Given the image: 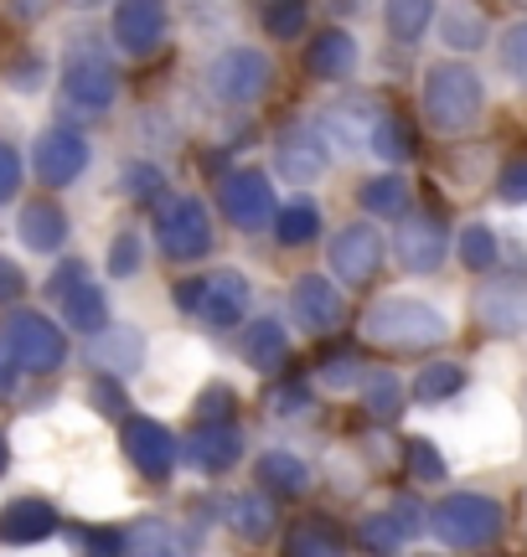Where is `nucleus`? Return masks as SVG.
<instances>
[{"label":"nucleus","instance_id":"4be33fe9","mask_svg":"<svg viewBox=\"0 0 527 557\" xmlns=\"http://www.w3.org/2000/svg\"><path fill=\"white\" fill-rule=\"evenodd\" d=\"M120 557H182V537H176V527L156 517L130 521L120 532Z\"/></svg>","mask_w":527,"mask_h":557},{"label":"nucleus","instance_id":"473e14b6","mask_svg":"<svg viewBox=\"0 0 527 557\" xmlns=\"http://www.w3.org/2000/svg\"><path fill=\"white\" fill-rule=\"evenodd\" d=\"M461 382H466V372H461L455 361H434V367H425V372L414 377V398L419 403H450L455 393H461Z\"/></svg>","mask_w":527,"mask_h":557},{"label":"nucleus","instance_id":"39448f33","mask_svg":"<svg viewBox=\"0 0 527 557\" xmlns=\"http://www.w3.org/2000/svg\"><path fill=\"white\" fill-rule=\"evenodd\" d=\"M5 351L26 372H58L68 361V341H62V331L47 315L16 310V315H5Z\"/></svg>","mask_w":527,"mask_h":557},{"label":"nucleus","instance_id":"f03ea898","mask_svg":"<svg viewBox=\"0 0 527 557\" xmlns=\"http://www.w3.org/2000/svg\"><path fill=\"white\" fill-rule=\"evenodd\" d=\"M363 336L378 341V346H434V341L450 336V320L429 299L388 295L363 315Z\"/></svg>","mask_w":527,"mask_h":557},{"label":"nucleus","instance_id":"37998d69","mask_svg":"<svg viewBox=\"0 0 527 557\" xmlns=\"http://www.w3.org/2000/svg\"><path fill=\"white\" fill-rule=\"evenodd\" d=\"M497 197L512 201V207H523V201H527V156L523 160H507V171L497 176Z\"/></svg>","mask_w":527,"mask_h":557},{"label":"nucleus","instance_id":"f257e3e1","mask_svg":"<svg viewBox=\"0 0 527 557\" xmlns=\"http://www.w3.org/2000/svg\"><path fill=\"white\" fill-rule=\"evenodd\" d=\"M481 103H487V88L476 78V67L466 62H440L429 67L425 78V114L440 135H461L481 120Z\"/></svg>","mask_w":527,"mask_h":557},{"label":"nucleus","instance_id":"bb28decb","mask_svg":"<svg viewBox=\"0 0 527 557\" xmlns=\"http://www.w3.org/2000/svg\"><path fill=\"white\" fill-rule=\"evenodd\" d=\"M440 37L445 47H461V52H476L481 41H487V16L466 5V0H450L445 11H440Z\"/></svg>","mask_w":527,"mask_h":557},{"label":"nucleus","instance_id":"1a4fd4ad","mask_svg":"<svg viewBox=\"0 0 527 557\" xmlns=\"http://www.w3.org/2000/svg\"><path fill=\"white\" fill-rule=\"evenodd\" d=\"M120 444L145 480H166L171 465H176V438H171V429L156 423V418H124Z\"/></svg>","mask_w":527,"mask_h":557},{"label":"nucleus","instance_id":"8fccbe9b","mask_svg":"<svg viewBox=\"0 0 527 557\" xmlns=\"http://www.w3.org/2000/svg\"><path fill=\"white\" fill-rule=\"evenodd\" d=\"M182 5H186V16L203 21V26H207V21H228V16H233V0H182Z\"/></svg>","mask_w":527,"mask_h":557},{"label":"nucleus","instance_id":"9d476101","mask_svg":"<svg viewBox=\"0 0 527 557\" xmlns=\"http://www.w3.org/2000/svg\"><path fill=\"white\" fill-rule=\"evenodd\" d=\"M32 165H37L41 186H68V181H78L83 165H88V139H83L78 129H68V124H52V129L37 139Z\"/></svg>","mask_w":527,"mask_h":557},{"label":"nucleus","instance_id":"dca6fc26","mask_svg":"<svg viewBox=\"0 0 527 557\" xmlns=\"http://www.w3.org/2000/svg\"><path fill=\"white\" fill-rule=\"evenodd\" d=\"M290 315L301 320L305 331H336L342 325V295L331 289V278L326 274H305L295 289H290Z\"/></svg>","mask_w":527,"mask_h":557},{"label":"nucleus","instance_id":"412c9836","mask_svg":"<svg viewBox=\"0 0 527 557\" xmlns=\"http://www.w3.org/2000/svg\"><path fill=\"white\" fill-rule=\"evenodd\" d=\"M16 233L32 253H58L62 243H68V218H62L58 201H26Z\"/></svg>","mask_w":527,"mask_h":557},{"label":"nucleus","instance_id":"e433bc0d","mask_svg":"<svg viewBox=\"0 0 527 557\" xmlns=\"http://www.w3.org/2000/svg\"><path fill=\"white\" fill-rule=\"evenodd\" d=\"M491 259H497V233H491L487 222H470L466 233H461V263L476 269V274H487Z\"/></svg>","mask_w":527,"mask_h":557},{"label":"nucleus","instance_id":"a878e982","mask_svg":"<svg viewBox=\"0 0 527 557\" xmlns=\"http://www.w3.org/2000/svg\"><path fill=\"white\" fill-rule=\"evenodd\" d=\"M259 485L264 491H274V496H301L305 485H310V470H305L301 455H284V449H269V455L259 459Z\"/></svg>","mask_w":527,"mask_h":557},{"label":"nucleus","instance_id":"bf43d9fd","mask_svg":"<svg viewBox=\"0 0 527 557\" xmlns=\"http://www.w3.org/2000/svg\"><path fill=\"white\" fill-rule=\"evenodd\" d=\"M73 5H99V0H73Z\"/></svg>","mask_w":527,"mask_h":557},{"label":"nucleus","instance_id":"5701e85b","mask_svg":"<svg viewBox=\"0 0 527 557\" xmlns=\"http://www.w3.org/2000/svg\"><path fill=\"white\" fill-rule=\"evenodd\" d=\"M305 67L316 78H346L357 67V41L346 37V32H321V37L310 41V52H305Z\"/></svg>","mask_w":527,"mask_h":557},{"label":"nucleus","instance_id":"72a5a7b5","mask_svg":"<svg viewBox=\"0 0 527 557\" xmlns=\"http://www.w3.org/2000/svg\"><path fill=\"white\" fill-rule=\"evenodd\" d=\"M408 537V527L393 511H378V517H363V527H357V542H363L367 553H399Z\"/></svg>","mask_w":527,"mask_h":557},{"label":"nucleus","instance_id":"c756f323","mask_svg":"<svg viewBox=\"0 0 527 557\" xmlns=\"http://www.w3.org/2000/svg\"><path fill=\"white\" fill-rule=\"evenodd\" d=\"M383 21L393 41H419L429 32V21H434V0H388Z\"/></svg>","mask_w":527,"mask_h":557},{"label":"nucleus","instance_id":"cd10ccee","mask_svg":"<svg viewBox=\"0 0 527 557\" xmlns=\"http://www.w3.org/2000/svg\"><path fill=\"white\" fill-rule=\"evenodd\" d=\"M94 361L99 367H109V372H135L145 361V336L140 331H103L99 341H94Z\"/></svg>","mask_w":527,"mask_h":557},{"label":"nucleus","instance_id":"6e6552de","mask_svg":"<svg viewBox=\"0 0 527 557\" xmlns=\"http://www.w3.org/2000/svg\"><path fill=\"white\" fill-rule=\"evenodd\" d=\"M62 94H68L73 109L103 114V109L114 103V94H120L109 58H99V52H78V47H73V52H68V67H62Z\"/></svg>","mask_w":527,"mask_h":557},{"label":"nucleus","instance_id":"603ef678","mask_svg":"<svg viewBox=\"0 0 527 557\" xmlns=\"http://www.w3.org/2000/svg\"><path fill=\"white\" fill-rule=\"evenodd\" d=\"M83 278H88V269H83L78 259H73V263H62L58 274H52V284H47V295H52V299H62V295H68V289H78Z\"/></svg>","mask_w":527,"mask_h":557},{"label":"nucleus","instance_id":"a19ab883","mask_svg":"<svg viewBox=\"0 0 527 557\" xmlns=\"http://www.w3.org/2000/svg\"><path fill=\"white\" fill-rule=\"evenodd\" d=\"M372 156H383V160H404L408 156V139H404V129H399V120H378V129H372V145H367Z\"/></svg>","mask_w":527,"mask_h":557},{"label":"nucleus","instance_id":"aec40b11","mask_svg":"<svg viewBox=\"0 0 527 557\" xmlns=\"http://www.w3.org/2000/svg\"><path fill=\"white\" fill-rule=\"evenodd\" d=\"M399 259H404V269H414V274H434L440 259H445V227L434 218H408L404 227H399Z\"/></svg>","mask_w":527,"mask_h":557},{"label":"nucleus","instance_id":"de8ad7c7","mask_svg":"<svg viewBox=\"0 0 527 557\" xmlns=\"http://www.w3.org/2000/svg\"><path fill=\"white\" fill-rule=\"evenodd\" d=\"M321 382L326 387H357V382H367V377H363V367H357L352 357H336L331 367H321Z\"/></svg>","mask_w":527,"mask_h":557},{"label":"nucleus","instance_id":"ea45409f","mask_svg":"<svg viewBox=\"0 0 527 557\" xmlns=\"http://www.w3.org/2000/svg\"><path fill=\"white\" fill-rule=\"evenodd\" d=\"M363 398H367V408H372L378 418H393L399 408H404V387H399V377H367Z\"/></svg>","mask_w":527,"mask_h":557},{"label":"nucleus","instance_id":"3c124183","mask_svg":"<svg viewBox=\"0 0 527 557\" xmlns=\"http://www.w3.org/2000/svg\"><path fill=\"white\" fill-rule=\"evenodd\" d=\"M41 78H47V67H41V58H21V67H11V88H21V94H32V88H41Z\"/></svg>","mask_w":527,"mask_h":557},{"label":"nucleus","instance_id":"6ab92c4d","mask_svg":"<svg viewBox=\"0 0 527 557\" xmlns=\"http://www.w3.org/2000/svg\"><path fill=\"white\" fill-rule=\"evenodd\" d=\"M238 455H244V434H238L233 423H203L197 434L186 438V459H192L197 470H207V475L238 465Z\"/></svg>","mask_w":527,"mask_h":557},{"label":"nucleus","instance_id":"13d9d810","mask_svg":"<svg viewBox=\"0 0 527 557\" xmlns=\"http://www.w3.org/2000/svg\"><path fill=\"white\" fill-rule=\"evenodd\" d=\"M11 470V444H5V434H0V475Z\"/></svg>","mask_w":527,"mask_h":557},{"label":"nucleus","instance_id":"0eeeda50","mask_svg":"<svg viewBox=\"0 0 527 557\" xmlns=\"http://www.w3.org/2000/svg\"><path fill=\"white\" fill-rule=\"evenodd\" d=\"M176 305L192 310L197 320H207V325H238L248 305V278L233 274V269L207 274V278H186L182 289H176Z\"/></svg>","mask_w":527,"mask_h":557},{"label":"nucleus","instance_id":"4d7b16f0","mask_svg":"<svg viewBox=\"0 0 527 557\" xmlns=\"http://www.w3.org/2000/svg\"><path fill=\"white\" fill-rule=\"evenodd\" d=\"M11 11H21V16H41L47 0H11Z\"/></svg>","mask_w":527,"mask_h":557},{"label":"nucleus","instance_id":"6e6d98bb","mask_svg":"<svg viewBox=\"0 0 527 557\" xmlns=\"http://www.w3.org/2000/svg\"><path fill=\"white\" fill-rule=\"evenodd\" d=\"M393 517H399V521L408 527V537H414V532H419V521H425V517H419V506H414V500H399V506H393Z\"/></svg>","mask_w":527,"mask_h":557},{"label":"nucleus","instance_id":"2eb2a0df","mask_svg":"<svg viewBox=\"0 0 527 557\" xmlns=\"http://www.w3.org/2000/svg\"><path fill=\"white\" fill-rule=\"evenodd\" d=\"M218 201H223V212L233 227H264V222L274 218V197H269V181L254 176V171H238V176L223 181V191H218Z\"/></svg>","mask_w":527,"mask_h":557},{"label":"nucleus","instance_id":"a18cd8bd","mask_svg":"<svg viewBox=\"0 0 527 557\" xmlns=\"http://www.w3.org/2000/svg\"><path fill=\"white\" fill-rule=\"evenodd\" d=\"M88 398H94V408H99V413H109V418L124 413V393H120V382H114V377H99L94 387H88Z\"/></svg>","mask_w":527,"mask_h":557},{"label":"nucleus","instance_id":"79ce46f5","mask_svg":"<svg viewBox=\"0 0 527 557\" xmlns=\"http://www.w3.org/2000/svg\"><path fill=\"white\" fill-rule=\"evenodd\" d=\"M135 269H140V238H135V233H120V238H114V248H109V274L130 278Z\"/></svg>","mask_w":527,"mask_h":557},{"label":"nucleus","instance_id":"c9c22d12","mask_svg":"<svg viewBox=\"0 0 527 557\" xmlns=\"http://www.w3.org/2000/svg\"><path fill=\"white\" fill-rule=\"evenodd\" d=\"M404 197H408V186L399 176H372L363 186V207H367V212H378V218L404 212Z\"/></svg>","mask_w":527,"mask_h":557},{"label":"nucleus","instance_id":"ddd939ff","mask_svg":"<svg viewBox=\"0 0 527 557\" xmlns=\"http://www.w3.org/2000/svg\"><path fill=\"white\" fill-rule=\"evenodd\" d=\"M378 263H383V238H378V227L352 222V227L336 233V243H331V274L342 278V284H367V278L378 274Z\"/></svg>","mask_w":527,"mask_h":557},{"label":"nucleus","instance_id":"864d4df0","mask_svg":"<svg viewBox=\"0 0 527 557\" xmlns=\"http://www.w3.org/2000/svg\"><path fill=\"white\" fill-rule=\"evenodd\" d=\"M269 408H274V413H305V408H310V393H305V387H280V393H274V398H269Z\"/></svg>","mask_w":527,"mask_h":557},{"label":"nucleus","instance_id":"20e7f679","mask_svg":"<svg viewBox=\"0 0 527 557\" xmlns=\"http://www.w3.org/2000/svg\"><path fill=\"white\" fill-rule=\"evenodd\" d=\"M269 78H274V62L264 58L259 47H244V41L228 47V52H218L212 67H207V88H212L223 103H233V109L259 103L264 88H269Z\"/></svg>","mask_w":527,"mask_h":557},{"label":"nucleus","instance_id":"393cba45","mask_svg":"<svg viewBox=\"0 0 527 557\" xmlns=\"http://www.w3.org/2000/svg\"><path fill=\"white\" fill-rule=\"evenodd\" d=\"M284 351H290V336H284L280 320H254L244 331V361L254 372H274L284 361Z\"/></svg>","mask_w":527,"mask_h":557},{"label":"nucleus","instance_id":"a211bd4d","mask_svg":"<svg viewBox=\"0 0 527 557\" xmlns=\"http://www.w3.org/2000/svg\"><path fill=\"white\" fill-rule=\"evenodd\" d=\"M476 315L487 331H523L527 325V284L523 278H502V284H487L476 295Z\"/></svg>","mask_w":527,"mask_h":557},{"label":"nucleus","instance_id":"5fc2aeb1","mask_svg":"<svg viewBox=\"0 0 527 557\" xmlns=\"http://www.w3.org/2000/svg\"><path fill=\"white\" fill-rule=\"evenodd\" d=\"M21 289H26V274H21L16 263L0 253V305H11V299H16Z\"/></svg>","mask_w":527,"mask_h":557},{"label":"nucleus","instance_id":"f8f14e48","mask_svg":"<svg viewBox=\"0 0 527 557\" xmlns=\"http://www.w3.org/2000/svg\"><path fill=\"white\" fill-rule=\"evenodd\" d=\"M114 41L130 58H145L166 41V0H114Z\"/></svg>","mask_w":527,"mask_h":557},{"label":"nucleus","instance_id":"9b49d317","mask_svg":"<svg viewBox=\"0 0 527 557\" xmlns=\"http://www.w3.org/2000/svg\"><path fill=\"white\" fill-rule=\"evenodd\" d=\"M378 103H367V99H342V103H331L321 114V139L336 150V156H357V150H367L372 145V129H378Z\"/></svg>","mask_w":527,"mask_h":557},{"label":"nucleus","instance_id":"423d86ee","mask_svg":"<svg viewBox=\"0 0 527 557\" xmlns=\"http://www.w3.org/2000/svg\"><path fill=\"white\" fill-rule=\"evenodd\" d=\"M156 238L171 259H203L212 248V222H207L203 197H166L156 207Z\"/></svg>","mask_w":527,"mask_h":557},{"label":"nucleus","instance_id":"b1692460","mask_svg":"<svg viewBox=\"0 0 527 557\" xmlns=\"http://www.w3.org/2000/svg\"><path fill=\"white\" fill-rule=\"evenodd\" d=\"M62 320L73 325V331H88V336H103V325H109V299L94 278H83L78 289H68L62 295Z\"/></svg>","mask_w":527,"mask_h":557},{"label":"nucleus","instance_id":"09e8293b","mask_svg":"<svg viewBox=\"0 0 527 557\" xmlns=\"http://www.w3.org/2000/svg\"><path fill=\"white\" fill-rule=\"evenodd\" d=\"M233 413V393L228 387H207L203 393V423H228Z\"/></svg>","mask_w":527,"mask_h":557},{"label":"nucleus","instance_id":"c03bdc74","mask_svg":"<svg viewBox=\"0 0 527 557\" xmlns=\"http://www.w3.org/2000/svg\"><path fill=\"white\" fill-rule=\"evenodd\" d=\"M124 186H130V191H135V197H161V171H156V165H130V171H124Z\"/></svg>","mask_w":527,"mask_h":557},{"label":"nucleus","instance_id":"49530a36","mask_svg":"<svg viewBox=\"0 0 527 557\" xmlns=\"http://www.w3.org/2000/svg\"><path fill=\"white\" fill-rule=\"evenodd\" d=\"M16 186H21V156L0 139V201L16 197Z\"/></svg>","mask_w":527,"mask_h":557},{"label":"nucleus","instance_id":"c85d7f7f","mask_svg":"<svg viewBox=\"0 0 527 557\" xmlns=\"http://www.w3.org/2000/svg\"><path fill=\"white\" fill-rule=\"evenodd\" d=\"M284 557H346V542L331 532V521H301L284 537Z\"/></svg>","mask_w":527,"mask_h":557},{"label":"nucleus","instance_id":"f3484780","mask_svg":"<svg viewBox=\"0 0 527 557\" xmlns=\"http://www.w3.org/2000/svg\"><path fill=\"white\" fill-rule=\"evenodd\" d=\"M326 145L321 129H290V135L280 139V156H274V165H280L284 181H295V186H310L316 176H326Z\"/></svg>","mask_w":527,"mask_h":557},{"label":"nucleus","instance_id":"4468645a","mask_svg":"<svg viewBox=\"0 0 527 557\" xmlns=\"http://www.w3.org/2000/svg\"><path fill=\"white\" fill-rule=\"evenodd\" d=\"M58 511L37 496H21L0 511V542L5 547H37V542H52L58 537Z\"/></svg>","mask_w":527,"mask_h":557},{"label":"nucleus","instance_id":"4c0bfd02","mask_svg":"<svg viewBox=\"0 0 527 557\" xmlns=\"http://www.w3.org/2000/svg\"><path fill=\"white\" fill-rule=\"evenodd\" d=\"M497 62H502V73H507L517 88H527V21L507 26V37L497 47Z\"/></svg>","mask_w":527,"mask_h":557},{"label":"nucleus","instance_id":"7ed1b4c3","mask_svg":"<svg viewBox=\"0 0 527 557\" xmlns=\"http://www.w3.org/2000/svg\"><path fill=\"white\" fill-rule=\"evenodd\" d=\"M502 506L491 496H470V491H455L445 496L434 511H429V527L445 547H487L497 532H502Z\"/></svg>","mask_w":527,"mask_h":557},{"label":"nucleus","instance_id":"f704fd0d","mask_svg":"<svg viewBox=\"0 0 527 557\" xmlns=\"http://www.w3.org/2000/svg\"><path fill=\"white\" fill-rule=\"evenodd\" d=\"M321 233V212H316V201H284L280 212V243H290V248H301V243H310Z\"/></svg>","mask_w":527,"mask_h":557},{"label":"nucleus","instance_id":"58836bf2","mask_svg":"<svg viewBox=\"0 0 527 557\" xmlns=\"http://www.w3.org/2000/svg\"><path fill=\"white\" fill-rule=\"evenodd\" d=\"M408 470H414V480H425V485H440L450 465L440 459V449L429 438H408Z\"/></svg>","mask_w":527,"mask_h":557},{"label":"nucleus","instance_id":"2f4dec72","mask_svg":"<svg viewBox=\"0 0 527 557\" xmlns=\"http://www.w3.org/2000/svg\"><path fill=\"white\" fill-rule=\"evenodd\" d=\"M259 16H264V32H269V37L290 41L310 26V0H259Z\"/></svg>","mask_w":527,"mask_h":557},{"label":"nucleus","instance_id":"7c9ffc66","mask_svg":"<svg viewBox=\"0 0 527 557\" xmlns=\"http://www.w3.org/2000/svg\"><path fill=\"white\" fill-rule=\"evenodd\" d=\"M228 527L244 542H269V532H274V506L264 496H238L228 506Z\"/></svg>","mask_w":527,"mask_h":557}]
</instances>
